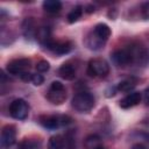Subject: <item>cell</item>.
Segmentation results:
<instances>
[{"label": "cell", "mask_w": 149, "mask_h": 149, "mask_svg": "<svg viewBox=\"0 0 149 149\" xmlns=\"http://www.w3.org/2000/svg\"><path fill=\"white\" fill-rule=\"evenodd\" d=\"M72 119L68 115H42L40 116V123L47 129H56L59 126H66L71 123Z\"/></svg>", "instance_id": "5"}, {"label": "cell", "mask_w": 149, "mask_h": 149, "mask_svg": "<svg viewBox=\"0 0 149 149\" xmlns=\"http://www.w3.org/2000/svg\"><path fill=\"white\" fill-rule=\"evenodd\" d=\"M92 31H93V34L95 36H98L105 43L107 42V40L111 36V28L106 23H98V24H95L94 28L92 29Z\"/></svg>", "instance_id": "12"}, {"label": "cell", "mask_w": 149, "mask_h": 149, "mask_svg": "<svg viewBox=\"0 0 149 149\" xmlns=\"http://www.w3.org/2000/svg\"><path fill=\"white\" fill-rule=\"evenodd\" d=\"M48 149H64L63 147V137L59 135L51 136L48 142Z\"/></svg>", "instance_id": "18"}, {"label": "cell", "mask_w": 149, "mask_h": 149, "mask_svg": "<svg viewBox=\"0 0 149 149\" xmlns=\"http://www.w3.org/2000/svg\"><path fill=\"white\" fill-rule=\"evenodd\" d=\"M22 29H23V34L27 38H31L34 36H36V31H37V28L35 26V22L33 20V17H27L23 22V26H22Z\"/></svg>", "instance_id": "14"}, {"label": "cell", "mask_w": 149, "mask_h": 149, "mask_svg": "<svg viewBox=\"0 0 149 149\" xmlns=\"http://www.w3.org/2000/svg\"><path fill=\"white\" fill-rule=\"evenodd\" d=\"M108 72L109 65L102 58H92L87 64V74L91 77H106Z\"/></svg>", "instance_id": "4"}, {"label": "cell", "mask_w": 149, "mask_h": 149, "mask_svg": "<svg viewBox=\"0 0 149 149\" xmlns=\"http://www.w3.org/2000/svg\"><path fill=\"white\" fill-rule=\"evenodd\" d=\"M47 99L54 105H62L66 100V88L61 81H52L47 92Z\"/></svg>", "instance_id": "3"}, {"label": "cell", "mask_w": 149, "mask_h": 149, "mask_svg": "<svg viewBox=\"0 0 149 149\" xmlns=\"http://www.w3.org/2000/svg\"><path fill=\"white\" fill-rule=\"evenodd\" d=\"M76 68L71 63H64L58 69V74L65 80H73L76 78Z\"/></svg>", "instance_id": "11"}, {"label": "cell", "mask_w": 149, "mask_h": 149, "mask_svg": "<svg viewBox=\"0 0 149 149\" xmlns=\"http://www.w3.org/2000/svg\"><path fill=\"white\" fill-rule=\"evenodd\" d=\"M8 111L12 118L16 120H24L29 114V105L27 104L26 100L17 98L10 102Z\"/></svg>", "instance_id": "6"}, {"label": "cell", "mask_w": 149, "mask_h": 149, "mask_svg": "<svg viewBox=\"0 0 149 149\" xmlns=\"http://www.w3.org/2000/svg\"><path fill=\"white\" fill-rule=\"evenodd\" d=\"M83 10H84V8H83L80 5L74 6V7L71 9V12L68 14V22H69V23H74V22H77V21L81 17Z\"/></svg>", "instance_id": "16"}, {"label": "cell", "mask_w": 149, "mask_h": 149, "mask_svg": "<svg viewBox=\"0 0 149 149\" xmlns=\"http://www.w3.org/2000/svg\"><path fill=\"white\" fill-rule=\"evenodd\" d=\"M141 99H142V94L140 92H130L125 98H122L120 100L119 105H120L121 108L127 109V108H130V107H134V106L139 105Z\"/></svg>", "instance_id": "10"}, {"label": "cell", "mask_w": 149, "mask_h": 149, "mask_svg": "<svg viewBox=\"0 0 149 149\" xmlns=\"http://www.w3.org/2000/svg\"><path fill=\"white\" fill-rule=\"evenodd\" d=\"M84 147L85 149H105L100 136H98L97 134L88 135L84 141Z\"/></svg>", "instance_id": "13"}, {"label": "cell", "mask_w": 149, "mask_h": 149, "mask_svg": "<svg viewBox=\"0 0 149 149\" xmlns=\"http://www.w3.org/2000/svg\"><path fill=\"white\" fill-rule=\"evenodd\" d=\"M141 15L144 20H149V1L142 3L141 6Z\"/></svg>", "instance_id": "23"}, {"label": "cell", "mask_w": 149, "mask_h": 149, "mask_svg": "<svg viewBox=\"0 0 149 149\" xmlns=\"http://www.w3.org/2000/svg\"><path fill=\"white\" fill-rule=\"evenodd\" d=\"M42 6H43V9L50 14L58 13L62 9V2L58 0H45L43 1Z\"/></svg>", "instance_id": "15"}, {"label": "cell", "mask_w": 149, "mask_h": 149, "mask_svg": "<svg viewBox=\"0 0 149 149\" xmlns=\"http://www.w3.org/2000/svg\"><path fill=\"white\" fill-rule=\"evenodd\" d=\"M43 81H44V77H43L41 73H34V74L31 76V83H33L34 85H36V86L42 85Z\"/></svg>", "instance_id": "22"}, {"label": "cell", "mask_w": 149, "mask_h": 149, "mask_svg": "<svg viewBox=\"0 0 149 149\" xmlns=\"http://www.w3.org/2000/svg\"><path fill=\"white\" fill-rule=\"evenodd\" d=\"M94 102H95V99H94V95L88 92V91H80V92H77L72 100H71V105L72 107L79 112V113H86V112H90L93 107H94Z\"/></svg>", "instance_id": "1"}, {"label": "cell", "mask_w": 149, "mask_h": 149, "mask_svg": "<svg viewBox=\"0 0 149 149\" xmlns=\"http://www.w3.org/2000/svg\"><path fill=\"white\" fill-rule=\"evenodd\" d=\"M37 142L33 140H23L20 143V149H37Z\"/></svg>", "instance_id": "20"}, {"label": "cell", "mask_w": 149, "mask_h": 149, "mask_svg": "<svg viewBox=\"0 0 149 149\" xmlns=\"http://www.w3.org/2000/svg\"><path fill=\"white\" fill-rule=\"evenodd\" d=\"M86 12H87V13H92V12H94V7L88 6V7H87V9H86Z\"/></svg>", "instance_id": "26"}, {"label": "cell", "mask_w": 149, "mask_h": 149, "mask_svg": "<svg viewBox=\"0 0 149 149\" xmlns=\"http://www.w3.org/2000/svg\"><path fill=\"white\" fill-rule=\"evenodd\" d=\"M144 98H146L147 101H149V87H147L146 91H144Z\"/></svg>", "instance_id": "25"}, {"label": "cell", "mask_w": 149, "mask_h": 149, "mask_svg": "<svg viewBox=\"0 0 149 149\" xmlns=\"http://www.w3.org/2000/svg\"><path fill=\"white\" fill-rule=\"evenodd\" d=\"M47 48L56 55H65L72 50V43L70 41H55L52 40Z\"/></svg>", "instance_id": "9"}, {"label": "cell", "mask_w": 149, "mask_h": 149, "mask_svg": "<svg viewBox=\"0 0 149 149\" xmlns=\"http://www.w3.org/2000/svg\"><path fill=\"white\" fill-rule=\"evenodd\" d=\"M30 69V61L28 58H16L10 61L7 66L6 70L9 74H14V76H22L27 72H29Z\"/></svg>", "instance_id": "7"}, {"label": "cell", "mask_w": 149, "mask_h": 149, "mask_svg": "<svg viewBox=\"0 0 149 149\" xmlns=\"http://www.w3.org/2000/svg\"><path fill=\"white\" fill-rule=\"evenodd\" d=\"M16 141V129L12 125H6L1 129L0 135V144L1 148H9Z\"/></svg>", "instance_id": "8"}, {"label": "cell", "mask_w": 149, "mask_h": 149, "mask_svg": "<svg viewBox=\"0 0 149 149\" xmlns=\"http://www.w3.org/2000/svg\"><path fill=\"white\" fill-rule=\"evenodd\" d=\"M49 69H50V64H49V62H47V61H40V62H37V64H36V70H37L40 73L47 72Z\"/></svg>", "instance_id": "21"}, {"label": "cell", "mask_w": 149, "mask_h": 149, "mask_svg": "<svg viewBox=\"0 0 149 149\" xmlns=\"http://www.w3.org/2000/svg\"><path fill=\"white\" fill-rule=\"evenodd\" d=\"M63 147H64V149H76V143H74L73 136L70 133H68L63 137Z\"/></svg>", "instance_id": "19"}, {"label": "cell", "mask_w": 149, "mask_h": 149, "mask_svg": "<svg viewBox=\"0 0 149 149\" xmlns=\"http://www.w3.org/2000/svg\"><path fill=\"white\" fill-rule=\"evenodd\" d=\"M130 149H147L142 143H135V144H133L132 146V148Z\"/></svg>", "instance_id": "24"}, {"label": "cell", "mask_w": 149, "mask_h": 149, "mask_svg": "<svg viewBox=\"0 0 149 149\" xmlns=\"http://www.w3.org/2000/svg\"><path fill=\"white\" fill-rule=\"evenodd\" d=\"M112 62L118 68H126L130 64H135V56H134V44L128 45L125 48L116 49L111 55Z\"/></svg>", "instance_id": "2"}, {"label": "cell", "mask_w": 149, "mask_h": 149, "mask_svg": "<svg viewBox=\"0 0 149 149\" xmlns=\"http://www.w3.org/2000/svg\"><path fill=\"white\" fill-rule=\"evenodd\" d=\"M136 85V81L133 80V79H125L122 81H120L116 86V90L118 91H121V92H130Z\"/></svg>", "instance_id": "17"}]
</instances>
